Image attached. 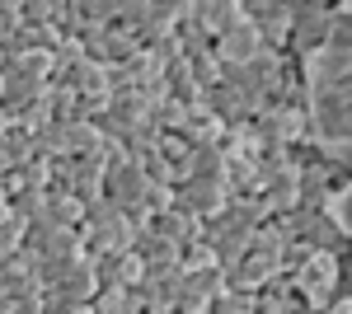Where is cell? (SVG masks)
<instances>
[{"mask_svg": "<svg viewBox=\"0 0 352 314\" xmlns=\"http://www.w3.org/2000/svg\"><path fill=\"white\" fill-rule=\"evenodd\" d=\"M305 122L310 141L352 150V66L324 80H305Z\"/></svg>", "mask_w": 352, "mask_h": 314, "instance_id": "obj_1", "label": "cell"}, {"mask_svg": "<svg viewBox=\"0 0 352 314\" xmlns=\"http://www.w3.org/2000/svg\"><path fill=\"white\" fill-rule=\"evenodd\" d=\"M61 5L66 0H19V24H61Z\"/></svg>", "mask_w": 352, "mask_h": 314, "instance_id": "obj_17", "label": "cell"}, {"mask_svg": "<svg viewBox=\"0 0 352 314\" xmlns=\"http://www.w3.org/2000/svg\"><path fill=\"white\" fill-rule=\"evenodd\" d=\"M179 267L184 272H202V267H217V258H212V244L197 235V239H188L184 249H179Z\"/></svg>", "mask_w": 352, "mask_h": 314, "instance_id": "obj_19", "label": "cell"}, {"mask_svg": "<svg viewBox=\"0 0 352 314\" xmlns=\"http://www.w3.org/2000/svg\"><path fill=\"white\" fill-rule=\"evenodd\" d=\"M5 127H10V117H5V108H0V136H5Z\"/></svg>", "mask_w": 352, "mask_h": 314, "instance_id": "obj_25", "label": "cell"}, {"mask_svg": "<svg viewBox=\"0 0 352 314\" xmlns=\"http://www.w3.org/2000/svg\"><path fill=\"white\" fill-rule=\"evenodd\" d=\"M333 19H338V10H333L329 0H292V33H287L282 56H287V61H305V56H315L329 43Z\"/></svg>", "mask_w": 352, "mask_h": 314, "instance_id": "obj_2", "label": "cell"}, {"mask_svg": "<svg viewBox=\"0 0 352 314\" xmlns=\"http://www.w3.org/2000/svg\"><path fill=\"white\" fill-rule=\"evenodd\" d=\"M254 136L263 146H282V150H296L310 141V122H305V108L296 104H268L258 117H249Z\"/></svg>", "mask_w": 352, "mask_h": 314, "instance_id": "obj_4", "label": "cell"}, {"mask_svg": "<svg viewBox=\"0 0 352 314\" xmlns=\"http://www.w3.org/2000/svg\"><path fill=\"white\" fill-rule=\"evenodd\" d=\"M207 314H254V295H235V291H226Z\"/></svg>", "mask_w": 352, "mask_h": 314, "instance_id": "obj_21", "label": "cell"}, {"mask_svg": "<svg viewBox=\"0 0 352 314\" xmlns=\"http://www.w3.org/2000/svg\"><path fill=\"white\" fill-rule=\"evenodd\" d=\"M333 10H338V14H343V19H348V24H352V0H338Z\"/></svg>", "mask_w": 352, "mask_h": 314, "instance_id": "obj_24", "label": "cell"}, {"mask_svg": "<svg viewBox=\"0 0 352 314\" xmlns=\"http://www.w3.org/2000/svg\"><path fill=\"white\" fill-rule=\"evenodd\" d=\"M324 216L333 221V225H338V235H343V239L352 244V183H343L338 192H333V197H329Z\"/></svg>", "mask_w": 352, "mask_h": 314, "instance_id": "obj_18", "label": "cell"}, {"mask_svg": "<svg viewBox=\"0 0 352 314\" xmlns=\"http://www.w3.org/2000/svg\"><path fill=\"white\" fill-rule=\"evenodd\" d=\"M80 244H85V258H99V254H127V249L136 244V225L118 211L113 221L80 225Z\"/></svg>", "mask_w": 352, "mask_h": 314, "instance_id": "obj_7", "label": "cell"}, {"mask_svg": "<svg viewBox=\"0 0 352 314\" xmlns=\"http://www.w3.org/2000/svg\"><path fill=\"white\" fill-rule=\"evenodd\" d=\"M43 221H47V225H56V230H80L85 202H76L71 192H56V188H47V211H43Z\"/></svg>", "mask_w": 352, "mask_h": 314, "instance_id": "obj_14", "label": "cell"}, {"mask_svg": "<svg viewBox=\"0 0 352 314\" xmlns=\"http://www.w3.org/2000/svg\"><path fill=\"white\" fill-rule=\"evenodd\" d=\"M192 14H197V24H202V33L217 43L226 28H235L244 19L240 14V0H192Z\"/></svg>", "mask_w": 352, "mask_h": 314, "instance_id": "obj_12", "label": "cell"}, {"mask_svg": "<svg viewBox=\"0 0 352 314\" xmlns=\"http://www.w3.org/2000/svg\"><path fill=\"white\" fill-rule=\"evenodd\" d=\"M287 282L296 287V295L310 310H320V314L343 295V277H338V258H333V254H310Z\"/></svg>", "mask_w": 352, "mask_h": 314, "instance_id": "obj_3", "label": "cell"}, {"mask_svg": "<svg viewBox=\"0 0 352 314\" xmlns=\"http://www.w3.org/2000/svg\"><path fill=\"white\" fill-rule=\"evenodd\" d=\"M14 28H19V5H14V0H0V43H5Z\"/></svg>", "mask_w": 352, "mask_h": 314, "instance_id": "obj_22", "label": "cell"}, {"mask_svg": "<svg viewBox=\"0 0 352 314\" xmlns=\"http://www.w3.org/2000/svg\"><path fill=\"white\" fill-rule=\"evenodd\" d=\"M184 61H188V76L197 89H212V85H221V61L212 47H197V52H184Z\"/></svg>", "mask_w": 352, "mask_h": 314, "instance_id": "obj_15", "label": "cell"}, {"mask_svg": "<svg viewBox=\"0 0 352 314\" xmlns=\"http://www.w3.org/2000/svg\"><path fill=\"white\" fill-rule=\"evenodd\" d=\"M240 14L258 28L263 47L282 56L287 33H292V0H240Z\"/></svg>", "mask_w": 352, "mask_h": 314, "instance_id": "obj_5", "label": "cell"}, {"mask_svg": "<svg viewBox=\"0 0 352 314\" xmlns=\"http://www.w3.org/2000/svg\"><path fill=\"white\" fill-rule=\"evenodd\" d=\"M94 267V277H99V287H122L132 291L141 282V258H136L132 249L127 254H99V258H89Z\"/></svg>", "mask_w": 352, "mask_h": 314, "instance_id": "obj_10", "label": "cell"}, {"mask_svg": "<svg viewBox=\"0 0 352 314\" xmlns=\"http://www.w3.org/2000/svg\"><path fill=\"white\" fill-rule=\"evenodd\" d=\"M19 249H24V225H19V221L5 211V216H0V262L14 258Z\"/></svg>", "mask_w": 352, "mask_h": 314, "instance_id": "obj_20", "label": "cell"}, {"mask_svg": "<svg viewBox=\"0 0 352 314\" xmlns=\"http://www.w3.org/2000/svg\"><path fill=\"white\" fill-rule=\"evenodd\" d=\"M226 202H230V188L217 183V179H179L174 183V207L188 211L192 221H212V216H221L226 211Z\"/></svg>", "mask_w": 352, "mask_h": 314, "instance_id": "obj_6", "label": "cell"}, {"mask_svg": "<svg viewBox=\"0 0 352 314\" xmlns=\"http://www.w3.org/2000/svg\"><path fill=\"white\" fill-rule=\"evenodd\" d=\"M89 314H136V295L122 287H99V295L89 300Z\"/></svg>", "mask_w": 352, "mask_h": 314, "instance_id": "obj_16", "label": "cell"}, {"mask_svg": "<svg viewBox=\"0 0 352 314\" xmlns=\"http://www.w3.org/2000/svg\"><path fill=\"white\" fill-rule=\"evenodd\" d=\"M33 295H43V287H38V258L28 249H19L14 258L0 262V305L33 300Z\"/></svg>", "mask_w": 352, "mask_h": 314, "instance_id": "obj_8", "label": "cell"}, {"mask_svg": "<svg viewBox=\"0 0 352 314\" xmlns=\"http://www.w3.org/2000/svg\"><path fill=\"white\" fill-rule=\"evenodd\" d=\"M324 314H352V295H338V300H333Z\"/></svg>", "mask_w": 352, "mask_h": 314, "instance_id": "obj_23", "label": "cell"}, {"mask_svg": "<svg viewBox=\"0 0 352 314\" xmlns=\"http://www.w3.org/2000/svg\"><path fill=\"white\" fill-rule=\"evenodd\" d=\"M212 52H217L221 66H244V61H254V56H263L268 47H263V38H258V28L249 24V19H240L235 28H226L217 43H212Z\"/></svg>", "mask_w": 352, "mask_h": 314, "instance_id": "obj_9", "label": "cell"}, {"mask_svg": "<svg viewBox=\"0 0 352 314\" xmlns=\"http://www.w3.org/2000/svg\"><path fill=\"white\" fill-rule=\"evenodd\" d=\"M146 230L151 235H160V239H169V244H188V239H197L202 235V221H192L188 211H179V207H169V211H155V216H146Z\"/></svg>", "mask_w": 352, "mask_h": 314, "instance_id": "obj_11", "label": "cell"}, {"mask_svg": "<svg viewBox=\"0 0 352 314\" xmlns=\"http://www.w3.org/2000/svg\"><path fill=\"white\" fill-rule=\"evenodd\" d=\"M52 295H66V300H76V305H89L94 295H99V277H94V267H89V258H80L61 282L52 287Z\"/></svg>", "mask_w": 352, "mask_h": 314, "instance_id": "obj_13", "label": "cell"}]
</instances>
